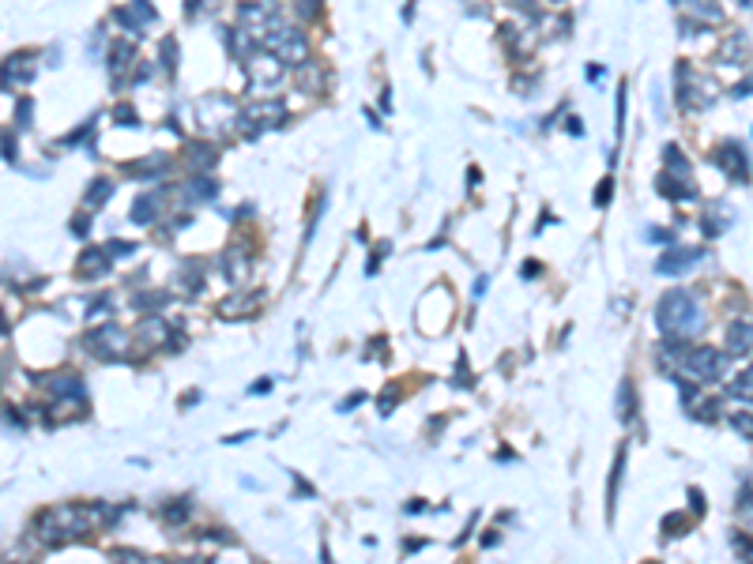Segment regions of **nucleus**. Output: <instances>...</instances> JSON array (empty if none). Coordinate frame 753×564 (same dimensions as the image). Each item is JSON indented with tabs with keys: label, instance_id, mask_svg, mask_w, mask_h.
<instances>
[{
	"label": "nucleus",
	"instance_id": "f257e3e1",
	"mask_svg": "<svg viewBox=\"0 0 753 564\" xmlns=\"http://www.w3.org/2000/svg\"><path fill=\"white\" fill-rule=\"evenodd\" d=\"M655 324L663 327L670 339H690L705 327V312L697 305V297L690 290H670L655 309Z\"/></svg>",
	"mask_w": 753,
	"mask_h": 564
},
{
	"label": "nucleus",
	"instance_id": "f03ea898",
	"mask_svg": "<svg viewBox=\"0 0 753 564\" xmlns=\"http://www.w3.org/2000/svg\"><path fill=\"white\" fill-rule=\"evenodd\" d=\"M723 365H727V358H723L720 350H712V346H697L690 353H682V369L690 373L693 380H701V384L720 380L723 376Z\"/></svg>",
	"mask_w": 753,
	"mask_h": 564
},
{
	"label": "nucleus",
	"instance_id": "7ed1b4c3",
	"mask_svg": "<svg viewBox=\"0 0 753 564\" xmlns=\"http://www.w3.org/2000/svg\"><path fill=\"white\" fill-rule=\"evenodd\" d=\"M701 256H705L701 248H670V252L655 264V271L659 275H685L690 267L701 264Z\"/></svg>",
	"mask_w": 753,
	"mask_h": 564
},
{
	"label": "nucleus",
	"instance_id": "20e7f679",
	"mask_svg": "<svg viewBox=\"0 0 753 564\" xmlns=\"http://www.w3.org/2000/svg\"><path fill=\"white\" fill-rule=\"evenodd\" d=\"M294 83L306 90V95H324V90H328V68L309 57V60L298 64V80H294Z\"/></svg>",
	"mask_w": 753,
	"mask_h": 564
},
{
	"label": "nucleus",
	"instance_id": "39448f33",
	"mask_svg": "<svg viewBox=\"0 0 753 564\" xmlns=\"http://www.w3.org/2000/svg\"><path fill=\"white\" fill-rule=\"evenodd\" d=\"M716 159V166L723 169L727 177H738V181H746V154L738 151V143H723V147L712 154Z\"/></svg>",
	"mask_w": 753,
	"mask_h": 564
},
{
	"label": "nucleus",
	"instance_id": "423d86ee",
	"mask_svg": "<svg viewBox=\"0 0 753 564\" xmlns=\"http://www.w3.org/2000/svg\"><path fill=\"white\" fill-rule=\"evenodd\" d=\"M685 4L693 8V19H701V23H723V11L716 0H685Z\"/></svg>",
	"mask_w": 753,
	"mask_h": 564
},
{
	"label": "nucleus",
	"instance_id": "0eeeda50",
	"mask_svg": "<svg viewBox=\"0 0 753 564\" xmlns=\"http://www.w3.org/2000/svg\"><path fill=\"white\" fill-rule=\"evenodd\" d=\"M731 350L734 353H749L753 350V327L749 324H734L731 327Z\"/></svg>",
	"mask_w": 753,
	"mask_h": 564
},
{
	"label": "nucleus",
	"instance_id": "6e6552de",
	"mask_svg": "<svg viewBox=\"0 0 753 564\" xmlns=\"http://www.w3.org/2000/svg\"><path fill=\"white\" fill-rule=\"evenodd\" d=\"M189 159H192V166H196V169H207L211 162H215V147H207V143L196 139L192 147H189Z\"/></svg>",
	"mask_w": 753,
	"mask_h": 564
},
{
	"label": "nucleus",
	"instance_id": "1a4fd4ad",
	"mask_svg": "<svg viewBox=\"0 0 753 564\" xmlns=\"http://www.w3.org/2000/svg\"><path fill=\"white\" fill-rule=\"evenodd\" d=\"M158 49H162V53H158V60H162L166 75H174V72H177V42H174V38H166V42L158 46Z\"/></svg>",
	"mask_w": 753,
	"mask_h": 564
},
{
	"label": "nucleus",
	"instance_id": "9d476101",
	"mask_svg": "<svg viewBox=\"0 0 753 564\" xmlns=\"http://www.w3.org/2000/svg\"><path fill=\"white\" fill-rule=\"evenodd\" d=\"M155 211H158L155 196H143V200H140L136 207H132V222H140V226H143V222H151V218H155Z\"/></svg>",
	"mask_w": 753,
	"mask_h": 564
},
{
	"label": "nucleus",
	"instance_id": "9b49d317",
	"mask_svg": "<svg viewBox=\"0 0 753 564\" xmlns=\"http://www.w3.org/2000/svg\"><path fill=\"white\" fill-rule=\"evenodd\" d=\"M294 16L301 23H313L316 16H321V0H294Z\"/></svg>",
	"mask_w": 753,
	"mask_h": 564
},
{
	"label": "nucleus",
	"instance_id": "f8f14e48",
	"mask_svg": "<svg viewBox=\"0 0 753 564\" xmlns=\"http://www.w3.org/2000/svg\"><path fill=\"white\" fill-rule=\"evenodd\" d=\"M611 192H614V177H603L599 188H596V203L606 207V203H611Z\"/></svg>",
	"mask_w": 753,
	"mask_h": 564
},
{
	"label": "nucleus",
	"instance_id": "ddd939ff",
	"mask_svg": "<svg viewBox=\"0 0 753 564\" xmlns=\"http://www.w3.org/2000/svg\"><path fill=\"white\" fill-rule=\"evenodd\" d=\"M622 124H625V87H618V117H614V132L622 139Z\"/></svg>",
	"mask_w": 753,
	"mask_h": 564
},
{
	"label": "nucleus",
	"instance_id": "4468645a",
	"mask_svg": "<svg viewBox=\"0 0 753 564\" xmlns=\"http://www.w3.org/2000/svg\"><path fill=\"white\" fill-rule=\"evenodd\" d=\"M102 196H110V181H95V188L87 192V203H90V207L102 203Z\"/></svg>",
	"mask_w": 753,
	"mask_h": 564
},
{
	"label": "nucleus",
	"instance_id": "2eb2a0df",
	"mask_svg": "<svg viewBox=\"0 0 753 564\" xmlns=\"http://www.w3.org/2000/svg\"><path fill=\"white\" fill-rule=\"evenodd\" d=\"M731 422H734V429H742V432H746V437L753 440V414H734V417H731Z\"/></svg>",
	"mask_w": 753,
	"mask_h": 564
},
{
	"label": "nucleus",
	"instance_id": "dca6fc26",
	"mask_svg": "<svg viewBox=\"0 0 753 564\" xmlns=\"http://www.w3.org/2000/svg\"><path fill=\"white\" fill-rule=\"evenodd\" d=\"M192 196H215V181H207V177L192 181Z\"/></svg>",
	"mask_w": 753,
	"mask_h": 564
},
{
	"label": "nucleus",
	"instance_id": "f3484780",
	"mask_svg": "<svg viewBox=\"0 0 753 564\" xmlns=\"http://www.w3.org/2000/svg\"><path fill=\"white\" fill-rule=\"evenodd\" d=\"M663 527H667V538H675V527H678V534H685V519L682 516H667Z\"/></svg>",
	"mask_w": 753,
	"mask_h": 564
},
{
	"label": "nucleus",
	"instance_id": "a211bd4d",
	"mask_svg": "<svg viewBox=\"0 0 753 564\" xmlns=\"http://www.w3.org/2000/svg\"><path fill=\"white\" fill-rule=\"evenodd\" d=\"M738 391H753V365H749L742 376H738Z\"/></svg>",
	"mask_w": 753,
	"mask_h": 564
},
{
	"label": "nucleus",
	"instance_id": "6ab92c4d",
	"mask_svg": "<svg viewBox=\"0 0 753 564\" xmlns=\"http://www.w3.org/2000/svg\"><path fill=\"white\" fill-rule=\"evenodd\" d=\"M690 501H693V511H697V516H701V511H705V501H701V493H697V489H690Z\"/></svg>",
	"mask_w": 753,
	"mask_h": 564
},
{
	"label": "nucleus",
	"instance_id": "aec40b11",
	"mask_svg": "<svg viewBox=\"0 0 753 564\" xmlns=\"http://www.w3.org/2000/svg\"><path fill=\"white\" fill-rule=\"evenodd\" d=\"M675 4H678V0H675Z\"/></svg>",
	"mask_w": 753,
	"mask_h": 564
}]
</instances>
